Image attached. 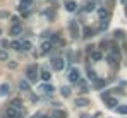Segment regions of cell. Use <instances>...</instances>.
I'll use <instances>...</instances> for the list:
<instances>
[{
	"label": "cell",
	"mask_w": 127,
	"mask_h": 118,
	"mask_svg": "<svg viewBox=\"0 0 127 118\" xmlns=\"http://www.w3.org/2000/svg\"><path fill=\"white\" fill-rule=\"evenodd\" d=\"M22 50H31V41H22Z\"/></svg>",
	"instance_id": "83f0119b"
},
{
	"label": "cell",
	"mask_w": 127,
	"mask_h": 118,
	"mask_svg": "<svg viewBox=\"0 0 127 118\" xmlns=\"http://www.w3.org/2000/svg\"><path fill=\"white\" fill-rule=\"evenodd\" d=\"M79 91H83V93H88L89 89H88V84H86L84 80H79Z\"/></svg>",
	"instance_id": "d4e9b609"
},
{
	"label": "cell",
	"mask_w": 127,
	"mask_h": 118,
	"mask_svg": "<svg viewBox=\"0 0 127 118\" xmlns=\"http://www.w3.org/2000/svg\"><path fill=\"white\" fill-rule=\"evenodd\" d=\"M21 33H22L21 24H14V26L10 27V34H12V36H17V34H21Z\"/></svg>",
	"instance_id": "30bf717a"
},
{
	"label": "cell",
	"mask_w": 127,
	"mask_h": 118,
	"mask_svg": "<svg viewBox=\"0 0 127 118\" xmlns=\"http://www.w3.org/2000/svg\"><path fill=\"white\" fill-rule=\"evenodd\" d=\"M122 34H124L122 31H115V36H117V38H122Z\"/></svg>",
	"instance_id": "1f68e13d"
},
{
	"label": "cell",
	"mask_w": 127,
	"mask_h": 118,
	"mask_svg": "<svg viewBox=\"0 0 127 118\" xmlns=\"http://www.w3.org/2000/svg\"><path fill=\"white\" fill-rule=\"evenodd\" d=\"M88 104H89V101H88V99H83V98H77L76 99V106H88Z\"/></svg>",
	"instance_id": "d6986e66"
},
{
	"label": "cell",
	"mask_w": 127,
	"mask_h": 118,
	"mask_svg": "<svg viewBox=\"0 0 127 118\" xmlns=\"http://www.w3.org/2000/svg\"><path fill=\"white\" fill-rule=\"evenodd\" d=\"M103 99L106 101L105 104L108 106V108H117V103H119V101H117L115 98H110V96H108V94L105 93V94H103Z\"/></svg>",
	"instance_id": "5b68a950"
},
{
	"label": "cell",
	"mask_w": 127,
	"mask_h": 118,
	"mask_svg": "<svg viewBox=\"0 0 127 118\" xmlns=\"http://www.w3.org/2000/svg\"><path fill=\"white\" fill-rule=\"evenodd\" d=\"M10 46H12L14 50H17V51H21V50H22V43H21V41H12Z\"/></svg>",
	"instance_id": "7402d4cb"
},
{
	"label": "cell",
	"mask_w": 127,
	"mask_h": 118,
	"mask_svg": "<svg viewBox=\"0 0 127 118\" xmlns=\"http://www.w3.org/2000/svg\"><path fill=\"white\" fill-rule=\"evenodd\" d=\"M76 7H77V5H76V2H72V0H67V2H65V9H67L69 12H74V10H76Z\"/></svg>",
	"instance_id": "5bb4252c"
},
{
	"label": "cell",
	"mask_w": 127,
	"mask_h": 118,
	"mask_svg": "<svg viewBox=\"0 0 127 118\" xmlns=\"http://www.w3.org/2000/svg\"><path fill=\"white\" fill-rule=\"evenodd\" d=\"M40 75H41V79L45 80V82H48V80L52 79V75H50V72H48V70H41V74H40Z\"/></svg>",
	"instance_id": "44dd1931"
},
{
	"label": "cell",
	"mask_w": 127,
	"mask_h": 118,
	"mask_svg": "<svg viewBox=\"0 0 127 118\" xmlns=\"http://www.w3.org/2000/svg\"><path fill=\"white\" fill-rule=\"evenodd\" d=\"M108 62L113 63V65H119V62H120V53H119L117 45H112V53L108 55Z\"/></svg>",
	"instance_id": "6da1fadb"
},
{
	"label": "cell",
	"mask_w": 127,
	"mask_h": 118,
	"mask_svg": "<svg viewBox=\"0 0 127 118\" xmlns=\"http://www.w3.org/2000/svg\"><path fill=\"white\" fill-rule=\"evenodd\" d=\"M106 26H108V21H101V24H100V29H106Z\"/></svg>",
	"instance_id": "f546056e"
},
{
	"label": "cell",
	"mask_w": 127,
	"mask_h": 118,
	"mask_svg": "<svg viewBox=\"0 0 127 118\" xmlns=\"http://www.w3.org/2000/svg\"><path fill=\"white\" fill-rule=\"evenodd\" d=\"M126 14H127V10H126Z\"/></svg>",
	"instance_id": "e575fe53"
},
{
	"label": "cell",
	"mask_w": 127,
	"mask_h": 118,
	"mask_svg": "<svg viewBox=\"0 0 127 118\" xmlns=\"http://www.w3.org/2000/svg\"><path fill=\"white\" fill-rule=\"evenodd\" d=\"M52 67L59 72V70H62L64 69V60L60 57H55V58H52Z\"/></svg>",
	"instance_id": "277c9868"
},
{
	"label": "cell",
	"mask_w": 127,
	"mask_h": 118,
	"mask_svg": "<svg viewBox=\"0 0 127 118\" xmlns=\"http://www.w3.org/2000/svg\"><path fill=\"white\" fill-rule=\"evenodd\" d=\"M9 91H10V86H9L7 82L0 86V96H5V94H9Z\"/></svg>",
	"instance_id": "9a60e30c"
},
{
	"label": "cell",
	"mask_w": 127,
	"mask_h": 118,
	"mask_svg": "<svg viewBox=\"0 0 127 118\" xmlns=\"http://www.w3.org/2000/svg\"><path fill=\"white\" fill-rule=\"evenodd\" d=\"M19 89L21 91H29V82L28 80H21L19 82Z\"/></svg>",
	"instance_id": "ffe728a7"
},
{
	"label": "cell",
	"mask_w": 127,
	"mask_h": 118,
	"mask_svg": "<svg viewBox=\"0 0 127 118\" xmlns=\"http://www.w3.org/2000/svg\"><path fill=\"white\" fill-rule=\"evenodd\" d=\"M41 50V55H46V53H50L52 51V41H41V46H40Z\"/></svg>",
	"instance_id": "8992f818"
},
{
	"label": "cell",
	"mask_w": 127,
	"mask_h": 118,
	"mask_svg": "<svg viewBox=\"0 0 127 118\" xmlns=\"http://www.w3.org/2000/svg\"><path fill=\"white\" fill-rule=\"evenodd\" d=\"M95 87H96V89L105 87V80H103V79H96V80H95Z\"/></svg>",
	"instance_id": "cb8c5ba5"
},
{
	"label": "cell",
	"mask_w": 127,
	"mask_h": 118,
	"mask_svg": "<svg viewBox=\"0 0 127 118\" xmlns=\"http://www.w3.org/2000/svg\"><path fill=\"white\" fill-rule=\"evenodd\" d=\"M69 29H70V33H72V38H77V36H79V29H77V22H76V21L70 22Z\"/></svg>",
	"instance_id": "9c48e42d"
},
{
	"label": "cell",
	"mask_w": 127,
	"mask_h": 118,
	"mask_svg": "<svg viewBox=\"0 0 127 118\" xmlns=\"http://www.w3.org/2000/svg\"><path fill=\"white\" fill-rule=\"evenodd\" d=\"M40 91L45 93V94H52V93H53V87H52L50 84H41V86H40Z\"/></svg>",
	"instance_id": "8fae6325"
},
{
	"label": "cell",
	"mask_w": 127,
	"mask_h": 118,
	"mask_svg": "<svg viewBox=\"0 0 127 118\" xmlns=\"http://www.w3.org/2000/svg\"><path fill=\"white\" fill-rule=\"evenodd\" d=\"M33 0H21V3H26V5H31Z\"/></svg>",
	"instance_id": "d6a6232c"
},
{
	"label": "cell",
	"mask_w": 127,
	"mask_h": 118,
	"mask_svg": "<svg viewBox=\"0 0 127 118\" xmlns=\"http://www.w3.org/2000/svg\"><path fill=\"white\" fill-rule=\"evenodd\" d=\"M79 118H89V117H88V115H81Z\"/></svg>",
	"instance_id": "836d02e7"
},
{
	"label": "cell",
	"mask_w": 127,
	"mask_h": 118,
	"mask_svg": "<svg viewBox=\"0 0 127 118\" xmlns=\"http://www.w3.org/2000/svg\"><path fill=\"white\" fill-rule=\"evenodd\" d=\"M31 118H48V117H45V115H41V113H38V115H34V117H31Z\"/></svg>",
	"instance_id": "4dcf8cb0"
},
{
	"label": "cell",
	"mask_w": 127,
	"mask_h": 118,
	"mask_svg": "<svg viewBox=\"0 0 127 118\" xmlns=\"http://www.w3.org/2000/svg\"><path fill=\"white\" fill-rule=\"evenodd\" d=\"M93 34H95V31H93L91 27H84V29H83V36H84V38H93Z\"/></svg>",
	"instance_id": "e0dca14e"
},
{
	"label": "cell",
	"mask_w": 127,
	"mask_h": 118,
	"mask_svg": "<svg viewBox=\"0 0 127 118\" xmlns=\"http://www.w3.org/2000/svg\"><path fill=\"white\" fill-rule=\"evenodd\" d=\"M95 7H96V2H95V0H88L84 10H86V12H91V10H95Z\"/></svg>",
	"instance_id": "2e32d148"
},
{
	"label": "cell",
	"mask_w": 127,
	"mask_h": 118,
	"mask_svg": "<svg viewBox=\"0 0 127 118\" xmlns=\"http://www.w3.org/2000/svg\"><path fill=\"white\" fill-rule=\"evenodd\" d=\"M60 93H62V96H64V98H69V96H70V89H69L67 86L60 87Z\"/></svg>",
	"instance_id": "603a6c76"
},
{
	"label": "cell",
	"mask_w": 127,
	"mask_h": 118,
	"mask_svg": "<svg viewBox=\"0 0 127 118\" xmlns=\"http://www.w3.org/2000/svg\"><path fill=\"white\" fill-rule=\"evenodd\" d=\"M19 12H21L24 17H28V16H29V5H26V3H19Z\"/></svg>",
	"instance_id": "7c38bea8"
},
{
	"label": "cell",
	"mask_w": 127,
	"mask_h": 118,
	"mask_svg": "<svg viewBox=\"0 0 127 118\" xmlns=\"http://www.w3.org/2000/svg\"><path fill=\"white\" fill-rule=\"evenodd\" d=\"M67 117V113L64 111V110H55L53 113H52V118H65Z\"/></svg>",
	"instance_id": "4fadbf2b"
},
{
	"label": "cell",
	"mask_w": 127,
	"mask_h": 118,
	"mask_svg": "<svg viewBox=\"0 0 127 118\" xmlns=\"http://www.w3.org/2000/svg\"><path fill=\"white\" fill-rule=\"evenodd\" d=\"M89 58L93 60V62H100V60L103 58V53H101L100 50H95V51L89 53Z\"/></svg>",
	"instance_id": "52a82bcc"
},
{
	"label": "cell",
	"mask_w": 127,
	"mask_h": 118,
	"mask_svg": "<svg viewBox=\"0 0 127 118\" xmlns=\"http://www.w3.org/2000/svg\"><path fill=\"white\" fill-rule=\"evenodd\" d=\"M88 75H89V79H93V80H96V75H95V72L88 67Z\"/></svg>",
	"instance_id": "f1b7e54d"
},
{
	"label": "cell",
	"mask_w": 127,
	"mask_h": 118,
	"mask_svg": "<svg viewBox=\"0 0 127 118\" xmlns=\"http://www.w3.org/2000/svg\"><path fill=\"white\" fill-rule=\"evenodd\" d=\"M98 17L100 21H108V10L105 7H98Z\"/></svg>",
	"instance_id": "ba28073f"
},
{
	"label": "cell",
	"mask_w": 127,
	"mask_h": 118,
	"mask_svg": "<svg viewBox=\"0 0 127 118\" xmlns=\"http://www.w3.org/2000/svg\"><path fill=\"white\" fill-rule=\"evenodd\" d=\"M10 106H14V108H17V110H22V101L21 99H12V101H10Z\"/></svg>",
	"instance_id": "ac0fdd59"
},
{
	"label": "cell",
	"mask_w": 127,
	"mask_h": 118,
	"mask_svg": "<svg viewBox=\"0 0 127 118\" xmlns=\"http://www.w3.org/2000/svg\"><path fill=\"white\" fill-rule=\"evenodd\" d=\"M79 75H81V74H79V70H77V69H70L67 77H69V80H70V82H79V80H81V79H79Z\"/></svg>",
	"instance_id": "3957f363"
},
{
	"label": "cell",
	"mask_w": 127,
	"mask_h": 118,
	"mask_svg": "<svg viewBox=\"0 0 127 118\" xmlns=\"http://www.w3.org/2000/svg\"><path fill=\"white\" fill-rule=\"evenodd\" d=\"M117 111L120 115H127V106H117Z\"/></svg>",
	"instance_id": "4316f807"
},
{
	"label": "cell",
	"mask_w": 127,
	"mask_h": 118,
	"mask_svg": "<svg viewBox=\"0 0 127 118\" xmlns=\"http://www.w3.org/2000/svg\"><path fill=\"white\" fill-rule=\"evenodd\" d=\"M26 77H28L29 82H34L38 79V67L36 65H29L28 70H26Z\"/></svg>",
	"instance_id": "7a4b0ae2"
},
{
	"label": "cell",
	"mask_w": 127,
	"mask_h": 118,
	"mask_svg": "<svg viewBox=\"0 0 127 118\" xmlns=\"http://www.w3.org/2000/svg\"><path fill=\"white\" fill-rule=\"evenodd\" d=\"M0 60H9V53L5 50H0Z\"/></svg>",
	"instance_id": "484cf974"
}]
</instances>
